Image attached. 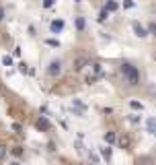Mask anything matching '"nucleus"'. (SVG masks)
I'll use <instances>...</instances> for the list:
<instances>
[{"instance_id":"1","label":"nucleus","mask_w":156,"mask_h":165,"mask_svg":"<svg viewBox=\"0 0 156 165\" xmlns=\"http://www.w3.org/2000/svg\"><path fill=\"white\" fill-rule=\"evenodd\" d=\"M119 72H121L123 83H125L127 87H136L138 83H140V70L134 64H129V62H123V64L119 66Z\"/></svg>"},{"instance_id":"2","label":"nucleus","mask_w":156,"mask_h":165,"mask_svg":"<svg viewBox=\"0 0 156 165\" xmlns=\"http://www.w3.org/2000/svg\"><path fill=\"white\" fill-rule=\"evenodd\" d=\"M60 72H62V62L60 60H51L49 66H47V75L49 76H58Z\"/></svg>"},{"instance_id":"3","label":"nucleus","mask_w":156,"mask_h":165,"mask_svg":"<svg viewBox=\"0 0 156 165\" xmlns=\"http://www.w3.org/2000/svg\"><path fill=\"white\" fill-rule=\"evenodd\" d=\"M132 29H134V33H136L138 37H146V35H148L146 27H142L140 23H138V21H134V23H132Z\"/></svg>"},{"instance_id":"4","label":"nucleus","mask_w":156,"mask_h":165,"mask_svg":"<svg viewBox=\"0 0 156 165\" xmlns=\"http://www.w3.org/2000/svg\"><path fill=\"white\" fill-rule=\"evenodd\" d=\"M88 62H90V60H88L86 56H80V58H76V62H74V70H82L84 66L88 64Z\"/></svg>"},{"instance_id":"5","label":"nucleus","mask_w":156,"mask_h":165,"mask_svg":"<svg viewBox=\"0 0 156 165\" xmlns=\"http://www.w3.org/2000/svg\"><path fill=\"white\" fill-rule=\"evenodd\" d=\"M35 126H37L39 130H49V128H51V126H49V122L45 120V118H37V122H35Z\"/></svg>"},{"instance_id":"6","label":"nucleus","mask_w":156,"mask_h":165,"mask_svg":"<svg viewBox=\"0 0 156 165\" xmlns=\"http://www.w3.org/2000/svg\"><path fill=\"white\" fill-rule=\"evenodd\" d=\"M49 29H51V33H60V31L64 29V21H51V25H49Z\"/></svg>"},{"instance_id":"7","label":"nucleus","mask_w":156,"mask_h":165,"mask_svg":"<svg viewBox=\"0 0 156 165\" xmlns=\"http://www.w3.org/2000/svg\"><path fill=\"white\" fill-rule=\"evenodd\" d=\"M103 10H107V13H115V10H117V2H115V0H107Z\"/></svg>"},{"instance_id":"8","label":"nucleus","mask_w":156,"mask_h":165,"mask_svg":"<svg viewBox=\"0 0 156 165\" xmlns=\"http://www.w3.org/2000/svg\"><path fill=\"white\" fill-rule=\"evenodd\" d=\"M76 29L80 31V33L86 29V21H84V17H76Z\"/></svg>"},{"instance_id":"9","label":"nucleus","mask_w":156,"mask_h":165,"mask_svg":"<svg viewBox=\"0 0 156 165\" xmlns=\"http://www.w3.org/2000/svg\"><path fill=\"white\" fill-rule=\"evenodd\" d=\"M101 155H103V159L109 161V159H111V147H109V145L107 147H101Z\"/></svg>"},{"instance_id":"10","label":"nucleus","mask_w":156,"mask_h":165,"mask_svg":"<svg viewBox=\"0 0 156 165\" xmlns=\"http://www.w3.org/2000/svg\"><path fill=\"white\" fill-rule=\"evenodd\" d=\"M129 107H132V110H136V111H142V110H144V105H142L140 101H136V99L129 101Z\"/></svg>"},{"instance_id":"11","label":"nucleus","mask_w":156,"mask_h":165,"mask_svg":"<svg viewBox=\"0 0 156 165\" xmlns=\"http://www.w3.org/2000/svg\"><path fill=\"white\" fill-rule=\"evenodd\" d=\"M6 153H8V149H6V145L4 142H0V163L6 159Z\"/></svg>"},{"instance_id":"12","label":"nucleus","mask_w":156,"mask_h":165,"mask_svg":"<svg viewBox=\"0 0 156 165\" xmlns=\"http://www.w3.org/2000/svg\"><path fill=\"white\" fill-rule=\"evenodd\" d=\"M148 130L156 134V118H150V120H148Z\"/></svg>"},{"instance_id":"13","label":"nucleus","mask_w":156,"mask_h":165,"mask_svg":"<svg viewBox=\"0 0 156 165\" xmlns=\"http://www.w3.org/2000/svg\"><path fill=\"white\" fill-rule=\"evenodd\" d=\"M107 17H109L107 10H101V13H99V17H97V21H99V23H105V21H107Z\"/></svg>"},{"instance_id":"14","label":"nucleus","mask_w":156,"mask_h":165,"mask_svg":"<svg viewBox=\"0 0 156 165\" xmlns=\"http://www.w3.org/2000/svg\"><path fill=\"white\" fill-rule=\"evenodd\" d=\"M105 140H107V145L115 142V132H105Z\"/></svg>"},{"instance_id":"15","label":"nucleus","mask_w":156,"mask_h":165,"mask_svg":"<svg viewBox=\"0 0 156 165\" xmlns=\"http://www.w3.org/2000/svg\"><path fill=\"white\" fill-rule=\"evenodd\" d=\"M134 6H136L134 0H123V8H134Z\"/></svg>"},{"instance_id":"16","label":"nucleus","mask_w":156,"mask_h":165,"mask_svg":"<svg viewBox=\"0 0 156 165\" xmlns=\"http://www.w3.org/2000/svg\"><path fill=\"white\" fill-rule=\"evenodd\" d=\"M45 44L51 45V48H60V41L58 39H45Z\"/></svg>"},{"instance_id":"17","label":"nucleus","mask_w":156,"mask_h":165,"mask_svg":"<svg viewBox=\"0 0 156 165\" xmlns=\"http://www.w3.org/2000/svg\"><path fill=\"white\" fill-rule=\"evenodd\" d=\"M2 64H4V66H10V64H12V58H10V56H4V58H2Z\"/></svg>"},{"instance_id":"18","label":"nucleus","mask_w":156,"mask_h":165,"mask_svg":"<svg viewBox=\"0 0 156 165\" xmlns=\"http://www.w3.org/2000/svg\"><path fill=\"white\" fill-rule=\"evenodd\" d=\"M146 31H148V33H154V35H156V23H150Z\"/></svg>"},{"instance_id":"19","label":"nucleus","mask_w":156,"mask_h":165,"mask_svg":"<svg viewBox=\"0 0 156 165\" xmlns=\"http://www.w3.org/2000/svg\"><path fill=\"white\" fill-rule=\"evenodd\" d=\"M56 4V0H43V6L45 8H49V6H54Z\"/></svg>"},{"instance_id":"20","label":"nucleus","mask_w":156,"mask_h":165,"mask_svg":"<svg viewBox=\"0 0 156 165\" xmlns=\"http://www.w3.org/2000/svg\"><path fill=\"white\" fill-rule=\"evenodd\" d=\"M19 70H21V72H29V68H27L25 62H21V64H19Z\"/></svg>"},{"instance_id":"21","label":"nucleus","mask_w":156,"mask_h":165,"mask_svg":"<svg viewBox=\"0 0 156 165\" xmlns=\"http://www.w3.org/2000/svg\"><path fill=\"white\" fill-rule=\"evenodd\" d=\"M90 161H93V163H99V157H97V155H93V153H90Z\"/></svg>"},{"instance_id":"22","label":"nucleus","mask_w":156,"mask_h":165,"mask_svg":"<svg viewBox=\"0 0 156 165\" xmlns=\"http://www.w3.org/2000/svg\"><path fill=\"white\" fill-rule=\"evenodd\" d=\"M4 19V8H0V21Z\"/></svg>"},{"instance_id":"23","label":"nucleus","mask_w":156,"mask_h":165,"mask_svg":"<svg viewBox=\"0 0 156 165\" xmlns=\"http://www.w3.org/2000/svg\"><path fill=\"white\" fill-rule=\"evenodd\" d=\"M74 2H82V0H74Z\"/></svg>"}]
</instances>
